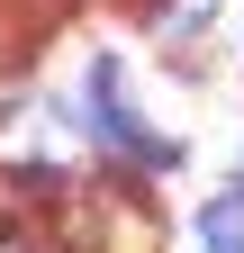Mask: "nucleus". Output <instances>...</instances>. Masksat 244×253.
<instances>
[{
	"label": "nucleus",
	"instance_id": "obj_1",
	"mask_svg": "<svg viewBox=\"0 0 244 253\" xmlns=\"http://www.w3.org/2000/svg\"><path fill=\"white\" fill-rule=\"evenodd\" d=\"M90 109H100V118H90V126H100V136H109L118 154H136V163H172V145H163L154 126H145V118L127 109V73H118L109 54L90 63Z\"/></svg>",
	"mask_w": 244,
	"mask_h": 253
},
{
	"label": "nucleus",
	"instance_id": "obj_2",
	"mask_svg": "<svg viewBox=\"0 0 244 253\" xmlns=\"http://www.w3.org/2000/svg\"><path fill=\"white\" fill-rule=\"evenodd\" d=\"M199 235H208V253H244V181H226L217 199H208Z\"/></svg>",
	"mask_w": 244,
	"mask_h": 253
},
{
	"label": "nucleus",
	"instance_id": "obj_3",
	"mask_svg": "<svg viewBox=\"0 0 244 253\" xmlns=\"http://www.w3.org/2000/svg\"><path fill=\"white\" fill-rule=\"evenodd\" d=\"M217 0H154V37H199Z\"/></svg>",
	"mask_w": 244,
	"mask_h": 253
},
{
	"label": "nucleus",
	"instance_id": "obj_4",
	"mask_svg": "<svg viewBox=\"0 0 244 253\" xmlns=\"http://www.w3.org/2000/svg\"><path fill=\"white\" fill-rule=\"evenodd\" d=\"M0 253H64V244L37 235V226H0Z\"/></svg>",
	"mask_w": 244,
	"mask_h": 253
}]
</instances>
